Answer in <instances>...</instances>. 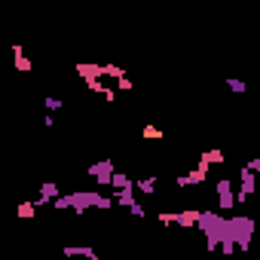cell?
<instances>
[{
  "label": "cell",
  "instance_id": "cell-1",
  "mask_svg": "<svg viewBox=\"0 0 260 260\" xmlns=\"http://www.w3.org/2000/svg\"><path fill=\"white\" fill-rule=\"evenodd\" d=\"M89 175L98 181V187H110V181L116 175V166H113V159H101V162H92L89 166Z\"/></svg>",
  "mask_w": 260,
  "mask_h": 260
},
{
  "label": "cell",
  "instance_id": "cell-2",
  "mask_svg": "<svg viewBox=\"0 0 260 260\" xmlns=\"http://www.w3.org/2000/svg\"><path fill=\"white\" fill-rule=\"evenodd\" d=\"M254 190H257V175L248 172V169L242 166V172H239V193H236V202H245L248 196H254Z\"/></svg>",
  "mask_w": 260,
  "mask_h": 260
},
{
  "label": "cell",
  "instance_id": "cell-3",
  "mask_svg": "<svg viewBox=\"0 0 260 260\" xmlns=\"http://www.w3.org/2000/svg\"><path fill=\"white\" fill-rule=\"evenodd\" d=\"M214 190H217V199H220V211H230V208L236 205V193H233V181H230V178H220V181L214 184Z\"/></svg>",
  "mask_w": 260,
  "mask_h": 260
},
{
  "label": "cell",
  "instance_id": "cell-4",
  "mask_svg": "<svg viewBox=\"0 0 260 260\" xmlns=\"http://www.w3.org/2000/svg\"><path fill=\"white\" fill-rule=\"evenodd\" d=\"M61 254L64 257H89V260H98V251L92 245H64Z\"/></svg>",
  "mask_w": 260,
  "mask_h": 260
},
{
  "label": "cell",
  "instance_id": "cell-5",
  "mask_svg": "<svg viewBox=\"0 0 260 260\" xmlns=\"http://www.w3.org/2000/svg\"><path fill=\"white\" fill-rule=\"evenodd\" d=\"M113 199H116L119 208H132V205H138V199H135V187H132V190H116Z\"/></svg>",
  "mask_w": 260,
  "mask_h": 260
},
{
  "label": "cell",
  "instance_id": "cell-6",
  "mask_svg": "<svg viewBox=\"0 0 260 260\" xmlns=\"http://www.w3.org/2000/svg\"><path fill=\"white\" fill-rule=\"evenodd\" d=\"M110 187H113V190H132L135 181H132V175H128V172H116L113 181H110Z\"/></svg>",
  "mask_w": 260,
  "mask_h": 260
},
{
  "label": "cell",
  "instance_id": "cell-7",
  "mask_svg": "<svg viewBox=\"0 0 260 260\" xmlns=\"http://www.w3.org/2000/svg\"><path fill=\"white\" fill-rule=\"evenodd\" d=\"M202 211H178V226H199Z\"/></svg>",
  "mask_w": 260,
  "mask_h": 260
},
{
  "label": "cell",
  "instance_id": "cell-8",
  "mask_svg": "<svg viewBox=\"0 0 260 260\" xmlns=\"http://www.w3.org/2000/svg\"><path fill=\"white\" fill-rule=\"evenodd\" d=\"M199 162H205V166H223L226 162V156H223V150H202V156H199Z\"/></svg>",
  "mask_w": 260,
  "mask_h": 260
},
{
  "label": "cell",
  "instance_id": "cell-9",
  "mask_svg": "<svg viewBox=\"0 0 260 260\" xmlns=\"http://www.w3.org/2000/svg\"><path fill=\"white\" fill-rule=\"evenodd\" d=\"M135 190H138V193H144V196H153V193H156V178L150 175V178L135 181Z\"/></svg>",
  "mask_w": 260,
  "mask_h": 260
},
{
  "label": "cell",
  "instance_id": "cell-10",
  "mask_svg": "<svg viewBox=\"0 0 260 260\" xmlns=\"http://www.w3.org/2000/svg\"><path fill=\"white\" fill-rule=\"evenodd\" d=\"M13 55H16V68H19V71H25V74H31V68H34V64H31V58H25V55H22V46H13Z\"/></svg>",
  "mask_w": 260,
  "mask_h": 260
},
{
  "label": "cell",
  "instance_id": "cell-11",
  "mask_svg": "<svg viewBox=\"0 0 260 260\" xmlns=\"http://www.w3.org/2000/svg\"><path fill=\"white\" fill-rule=\"evenodd\" d=\"M205 178H208V166H205V162H199V166L190 172V184H205Z\"/></svg>",
  "mask_w": 260,
  "mask_h": 260
},
{
  "label": "cell",
  "instance_id": "cell-12",
  "mask_svg": "<svg viewBox=\"0 0 260 260\" xmlns=\"http://www.w3.org/2000/svg\"><path fill=\"white\" fill-rule=\"evenodd\" d=\"M34 211H37V205H34V202H22V205H19V217H28V220H31V217H34Z\"/></svg>",
  "mask_w": 260,
  "mask_h": 260
},
{
  "label": "cell",
  "instance_id": "cell-13",
  "mask_svg": "<svg viewBox=\"0 0 260 260\" xmlns=\"http://www.w3.org/2000/svg\"><path fill=\"white\" fill-rule=\"evenodd\" d=\"M159 223H166V226H172V223H178V211H159Z\"/></svg>",
  "mask_w": 260,
  "mask_h": 260
},
{
  "label": "cell",
  "instance_id": "cell-14",
  "mask_svg": "<svg viewBox=\"0 0 260 260\" xmlns=\"http://www.w3.org/2000/svg\"><path fill=\"white\" fill-rule=\"evenodd\" d=\"M144 138H162V128H156V125H144V132H141Z\"/></svg>",
  "mask_w": 260,
  "mask_h": 260
},
{
  "label": "cell",
  "instance_id": "cell-15",
  "mask_svg": "<svg viewBox=\"0 0 260 260\" xmlns=\"http://www.w3.org/2000/svg\"><path fill=\"white\" fill-rule=\"evenodd\" d=\"M43 104H46V113H55V110H61V98H46Z\"/></svg>",
  "mask_w": 260,
  "mask_h": 260
},
{
  "label": "cell",
  "instance_id": "cell-16",
  "mask_svg": "<svg viewBox=\"0 0 260 260\" xmlns=\"http://www.w3.org/2000/svg\"><path fill=\"white\" fill-rule=\"evenodd\" d=\"M226 86H230V92H245V83H242V80H236V77H230V80H226Z\"/></svg>",
  "mask_w": 260,
  "mask_h": 260
},
{
  "label": "cell",
  "instance_id": "cell-17",
  "mask_svg": "<svg viewBox=\"0 0 260 260\" xmlns=\"http://www.w3.org/2000/svg\"><path fill=\"white\" fill-rule=\"evenodd\" d=\"M245 169H248V172H254V175H260V156H254L251 162H245Z\"/></svg>",
  "mask_w": 260,
  "mask_h": 260
},
{
  "label": "cell",
  "instance_id": "cell-18",
  "mask_svg": "<svg viewBox=\"0 0 260 260\" xmlns=\"http://www.w3.org/2000/svg\"><path fill=\"white\" fill-rule=\"evenodd\" d=\"M116 92H132V80H128V77L119 80V83H116Z\"/></svg>",
  "mask_w": 260,
  "mask_h": 260
},
{
  "label": "cell",
  "instance_id": "cell-19",
  "mask_svg": "<svg viewBox=\"0 0 260 260\" xmlns=\"http://www.w3.org/2000/svg\"><path fill=\"white\" fill-rule=\"evenodd\" d=\"M175 184L184 190V187H190V175H175Z\"/></svg>",
  "mask_w": 260,
  "mask_h": 260
},
{
  "label": "cell",
  "instance_id": "cell-20",
  "mask_svg": "<svg viewBox=\"0 0 260 260\" xmlns=\"http://www.w3.org/2000/svg\"><path fill=\"white\" fill-rule=\"evenodd\" d=\"M128 214H132V217H144L147 211H144V205H132V208H128Z\"/></svg>",
  "mask_w": 260,
  "mask_h": 260
}]
</instances>
